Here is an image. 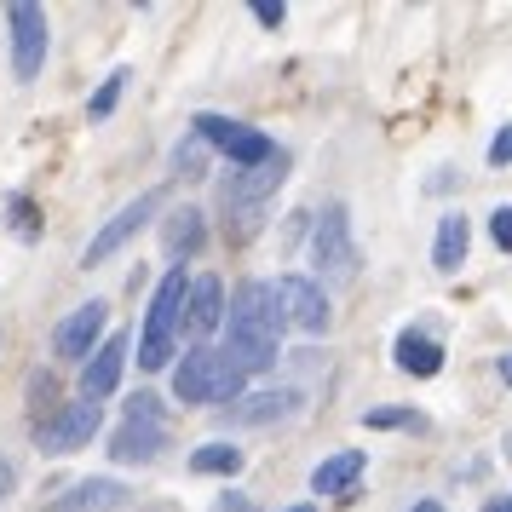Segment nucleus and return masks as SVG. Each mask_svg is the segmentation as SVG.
Here are the masks:
<instances>
[{"label":"nucleus","instance_id":"nucleus-1","mask_svg":"<svg viewBox=\"0 0 512 512\" xmlns=\"http://www.w3.org/2000/svg\"><path fill=\"white\" fill-rule=\"evenodd\" d=\"M282 351V305L271 282H242L231 294V317H225V357L242 374L271 369Z\"/></svg>","mask_w":512,"mask_h":512},{"label":"nucleus","instance_id":"nucleus-2","mask_svg":"<svg viewBox=\"0 0 512 512\" xmlns=\"http://www.w3.org/2000/svg\"><path fill=\"white\" fill-rule=\"evenodd\" d=\"M242 380L248 374L236 369L225 351H213V346H190L185 351V363L173 369V397L179 403H242Z\"/></svg>","mask_w":512,"mask_h":512},{"label":"nucleus","instance_id":"nucleus-3","mask_svg":"<svg viewBox=\"0 0 512 512\" xmlns=\"http://www.w3.org/2000/svg\"><path fill=\"white\" fill-rule=\"evenodd\" d=\"M185 265H173L162 282H156V294H150V317H144V334H139V369H167V357H173V340H179V328H185Z\"/></svg>","mask_w":512,"mask_h":512},{"label":"nucleus","instance_id":"nucleus-4","mask_svg":"<svg viewBox=\"0 0 512 512\" xmlns=\"http://www.w3.org/2000/svg\"><path fill=\"white\" fill-rule=\"evenodd\" d=\"M288 179V156L265 167H248V173H231L225 185H219V208L236 219V236L259 231V213H265V196H277V185Z\"/></svg>","mask_w":512,"mask_h":512},{"label":"nucleus","instance_id":"nucleus-5","mask_svg":"<svg viewBox=\"0 0 512 512\" xmlns=\"http://www.w3.org/2000/svg\"><path fill=\"white\" fill-rule=\"evenodd\" d=\"M311 265H317V288L323 282H340L346 288L357 277V242H351V213L340 202H328L317 231H311Z\"/></svg>","mask_w":512,"mask_h":512},{"label":"nucleus","instance_id":"nucleus-6","mask_svg":"<svg viewBox=\"0 0 512 512\" xmlns=\"http://www.w3.org/2000/svg\"><path fill=\"white\" fill-rule=\"evenodd\" d=\"M190 133L202 144H213L219 156H231V167H265V162H277L282 150L271 144V133H259V127H248V121H231V116H196L190 121Z\"/></svg>","mask_w":512,"mask_h":512},{"label":"nucleus","instance_id":"nucleus-7","mask_svg":"<svg viewBox=\"0 0 512 512\" xmlns=\"http://www.w3.org/2000/svg\"><path fill=\"white\" fill-rule=\"evenodd\" d=\"M6 29H12V75L18 81H35L41 64H47V41H52L47 12L18 0V6H6Z\"/></svg>","mask_w":512,"mask_h":512},{"label":"nucleus","instance_id":"nucleus-8","mask_svg":"<svg viewBox=\"0 0 512 512\" xmlns=\"http://www.w3.org/2000/svg\"><path fill=\"white\" fill-rule=\"evenodd\" d=\"M98 426H104V403L81 397V403H64V409L35 432V438H41L47 455H75V449H87V443L98 438Z\"/></svg>","mask_w":512,"mask_h":512},{"label":"nucleus","instance_id":"nucleus-9","mask_svg":"<svg viewBox=\"0 0 512 512\" xmlns=\"http://www.w3.org/2000/svg\"><path fill=\"white\" fill-rule=\"evenodd\" d=\"M271 288H277L282 323L305 328V334H323V328H328V317H334V311H328V294L317 288V277H294V271H288V277H277Z\"/></svg>","mask_w":512,"mask_h":512},{"label":"nucleus","instance_id":"nucleus-10","mask_svg":"<svg viewBox=\"0 0 512 512\" xmlns=\"http://www.w3.org/2000/svg\"><path fill=\"white\" fill-rule=\"evenodd\" d=\"M156 208H162V196H156V190H144V196H133V202H127V208H121L116 219H110V225H104V231L93 236V242H87V254H81V265L93 271V265H104V259L116 254V248H127V242L139 236V225H144V219H150Z\"/></svg>","mask_w":512,"mask_h":512},{"label":"nucleus","instance_id":"nucleus-11","mask_svg":"<svg viewBox=\"0 0 512 512\" xmlns=\"http://www.w3.org/2000/svg\"><path fill=\"white\" fill-rule=\"evenodd\" d=\"M104 323H110V305H104V300L75 305L70 317L58 323V334H52V346H58V357H70V363H81V357H93V351L104 346Z\"/></svg>","mask_w":512,"mask_h":512},{"label":"nucleus","instance_id":"nucleus-12","mask_svg":"<svg viewBox=\"0 0 512 512\" xmlns=\"http://www.w3.org/2000/svg\"><path fill=\"white\" fill-rule=\"evenodd\" d=\"M121 369H127V334H104V346L87 357V374H81V397L104 403V397L121 386Z\"/></svg>","mask_w":512,"mask_h":512},{"label":"nucleus","instance_id":"nucleus-13","mask_svg":"<svg viewBox=\"0 0 512 512\" xmlns=\"http://www.w3.org/2000/svg\"><path fill=\"white\" fill-rule=\"evenodd\" d=\"M219 323H225V288H219V277H196L185 294V328L196 340H208V334H219Z\"/></svg>","mask_w":512,"mask_h":512},{"label":"nucleus","instance_id":"nucleus-14","mask_svg":"<svg viewBox=\"0 0 512 512\" xmlns=\"http://www.w3.org/2000/svg\"><path fill=\"white\" fill-rule=\"evenodd\" d=\"M162 449H167V426H162V420H127L116 438H110V455L127 461V466H133V461H156Z\"/></svg>","mask_w":512,"mask_h":512},{"label":"nucleus","instance_id":"nucleus-15","mask_svg":"<svg viewBox=\"0 0 512 512\" xmlns=\"http://www.w3.org/2000/svg\"><path fill=\"white\" fill-rule=\"evenodd\" d=\"M392 357H397V369L415 374V380H432V374L443 369V346L432 334H420V328H403V334H397Z\"/></svg>","mask_w":512,"mask_h":512},{"label":"nucleus","instance_id":"nucleus-16","mask_svg":"<svg viewBox=\"0 0 512 512\" xmlns=\"http://www.w3.org/2000/svg\"><path fill=\"white\" fill-rule=\"evenodd\" d=\"M127 501V489L116 478H87V484H75L70 495H58L52 512H116Z\"/></svg>","mask_w":512,"mask_h":512},{"label":"nucleus","instance_id":"nucleus-17","mask_svg":"<svg viewBox=\"0 0 512 512\" xmlns=\"http://www.w3.org/2000/svg\"><path fill=\"white\" fill-rule=\"evenodd\" d=\"M363 466H369L363 449H340V455H328V461L311 472V495H346V489L363 478Z\"/></svg>","mask_w":512,"mask_h":512},{"label":"nucleus","instance_id":"nucleus-18","mask_svg":"<svg viewBox=\"0 0 512 512\" xmlns=\"http://www.w3.org/2000/svg\"><path fill=\"white\" fill-rule=\"evenodd\" d=\"M294 409H300V392H254V397H242V403H231V420L271 426V420H288Z\"/></svg>","mask_w":512,"mask_h":512},{"label":"nucleus","instance_id":"nucleus-19","mask_svg":"<svg viewBox=\"0 0 512 512\" xmlns=\"http://www.w3.org/2000/svg\"><path fill=\"white\" fill-rule=\"evenodd\" d=\"M466 248H472V225H466V213H443L438 219V242H432V265H438V271H461Z\"/></svg>","mask_w":512,"mask_h":512},{"label":"nucleus","instance_id":"nucleus-20","mask_svg":"<svg viewBox=\"0 0 512 512\" xmlns=\"http://www.w3.org/2000/svg\"><path fill=\"white\" fill-rule=\"evenodd\" d=\"M208 242V225H202V213L196 208H173L167 213V225H162V248L173 259H185V254H196Z\"/></svg>","mask_w":512,"mask_h":512},{"label":"nucleus","instance_id":"nucleus-21","mask_svg":"<svg viewBox=\"0 0 512 512\" xmlns=\"http://www.w3.org/2000/svg\"><path fill=\"white\" fill-rule=\"evenodd\" d=\"M190 472H208V478H231V472H242V449L225 438H213L202 443L196 455H190Z\"/></svg>","mask_w":512,"mask_h":512},{"label":"nucleus","instance_id":"nucleus-22","mask_svg":"<svg viewBox=\"0 0 512 512\" xmlns=\"http://www.w3.org/2000/svg\"><path fill=\"white\" fill-rule=\"evenodd\" d=\"M127 81H133V70H116V75H110V81H104V87L93 93V104H87V110H93V116L104 121V116H110V110L121 104V87H127Z\"/></svg>","mask_w":512,"mask_h":512},{"label":"nucleus","instance_id":"nucleus-23","mask_svg":"<svg viewBox=\"0 0 512 512\" xmlns=\"http://www.w3.org/2000/svg\"><path fill=\"white\" fill-rule=\"evenodd\" d=\"M363 426H374V432H386V426H415V409H369Z\"/></svg>","mask_w":512,"mask_h":512},{"label":"nucleus","instance_id":"nucleus-24","mask_svg":"<svg viewBox=\"0 0 512 512\" xmlns=\"http://www.w3.org/2000/svg\"><path fill=\"white\" fill-rule=\"evenodd\" d=\"M489 236H495V248H507V254H512V208L489 213Z\"/></svg>","mask_w":512,"mask_h":512},{"label":"nucleus","instance_id":"nucleus-25","mask_svg":"<svg viewBox=\"0 0 512 512\" xmlns=\"http://www.w3.org/2000/svg\"><path fill=\"white\" fill-rule=\"evenodd\" d=\"M173 162H179V173H202V139H190L173 150Z\"/></svg>","mask_w":512,"mask_h":512},{"label":"nucleus","instance_id":"nucleus-26","mask_svg":"<svg viewBox=\"0 0 512 512\" xmlns=\"http://www.w3.org/2000/svg\"><path fill=\"white\" fill-rule=\"evenodd\" d=\"M512 162V127H501L495 139H489V167H507Z\"/></svg>","mask_w":512,"mask_h":512},{"label":"nucleus","instance_id":"nucleus-27","mask_svg":"<svg viewBox=\"0 0 512 512\" xmlns=\"http://www.w3.org/2000/svg\"><path fill=\"white\" fill-rule=\"evenodd\" d=\"M127 420H162V409H156V397L139 392L133 403H127Z\"/></svg>","mask_w":512,"mask_h":512},{"label":"nucleus","instance_id":"nucleus-28","mask_svg":"<svg viewBox=\"0 0 512 512\" xmlns=\"http://www.w3.org/2000/svg\"><path fill=\"white\" fill-rule=\"evenodd\" d=\"M254 18H259L265 29H277L282 18H288V12H282V0H277V6H271V0H259V6H254Z\"/></svg>","mask_w":512,"mask_h":512},{"label":"nucleus","instance_id":"nucleus-29","mask_svg":"<svg viewBox=\"0 0 512 512\" xmlns=\"http://www.w3.org/2000/svg\"><path fill=\"white\" fill-rule=\"evenodd\" d=\"M495 374H501V380H507V386H512V351H507V357H501V363H495Z\"/></svg>","mask_w":512,"mask_h":512},{"label":"nucleus","instance_id":"nucleus-30","mask_svg":"<svg viewBox=\"0 0 512 512\" xmlns=\"http://www.w3.org/2000/svg\"><path fill=\"white\" fill-rule=\"evenodd\" d=\"M409 512H443V501H415Z\"/></svg>","mask_w":512,"mask_h":512},{"label":"nucleus","instance_id":"nucleus-31","mask_svg":"<svg viewBox=\"0 0 512 512\" xmlns=\"http://www.w3.org/2000/svg\"><path fill=\"white\" fill-rule=\"evenodd\" d=\"M484 512H512V495H501V501H495V507H484Z\"/></svg>","mask_w":512,"mask_h":512},{"label":"nucleus","instance_id":"nucleus-32","mask_svg":"<svg viewBox=\"0 0 512 512\" xmlns=\"http://www.w3.org/2000/svg\"><path fill=\"white\" fill-rule=\"evenodd\" d=\"M288 512H317V507H288Z\"/></svg>","mask_w":512,"mask_h":512},{"label":"nucleus","instance_id":"nucleus-33","mask_svg":"<svg viewBox=\"0 0 512 512\" xmlns=\"http://www.w3.org/2000/svg\"><path fill=\"white\" fill-rule=\"evenodd\" d=\"M0 484H6V472H0Z\"/></svg>","mask_w":512,"mask_h":512}]
</instances>
